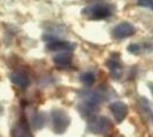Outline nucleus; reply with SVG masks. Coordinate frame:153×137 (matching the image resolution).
I'll use <instances>...</instances> for the list:
<instances>
[{"label":"nucleus","mask_w":153,"mask_h":137,"mask_svg":"<svg viewBox=\"0 0 153 137\" xmlns=\"http://www.w3.org/2000/svg\"><path fill=\"white\" fill-rule=\"evenodd\" d=\"M95 80H96V77L93 72H85V73H82L80 76V81L86 87H91V86L94 85Z\"/></svg>","instance_id":"9b49d317"},{"label":"nucleus","mask_w":153,"mask_h":137,"mask_svg":"<svg viewBox=\"0 0 153 137\" xmlns=\"http://www.w3.org/2000/svg\"><path fill=\"white\" fill-rule=\"evenodd\" d=\"M110 111L113 114L114 117V120L118 122V124H121L122 121L126 119L128 114V106L127 104H125L123 102H113L110 104Z\"/></svg>","instance_id":"39448f33"},{"label":"nucleus","mask_w":153,"mask_h":137,"mask_svg":"<svg viewBox=\"0 0 153 137\" xmlns=\"http://www.w3.org/2000/svg\"><path fill=\"white\" fill-rule=\"evenodd\" d=\"M47 50L49 52H69L74 48V45H72L69 41H63V40H55L51 41L46 46Z\"/></svg>","instance_id":"6e6552de"},{"label":"nucleus","mask_w":153,"mask_h":137,"mask_svg":"<svg viewBox=\"0 0 153 137\" xmlns=\"http://www.w3.org/2000/svg\"><path fill=\"white\" fill-rule=\"evenodd\" d=\"M137 5L153 10V0H137Z\"/></svg>","instance_id":"ddd939ff"},{"label":"nucleus","mask_w":153,"mask_h":137,"mask_svg":"<svg viewBox=\"0 0 153 137\" xmlns=\"http://www.w3.org/2000/svg\"><path fill=\"white\" fill-rule=\"evenodd\" d=\"M72 62V55L70 53H63V54H58L54 57V63L59 66H68Z\"/></svg>","instance_id":"9d476101"},{"label":"nucleus","mask_w":153,"mask_h":137,"mask_svg":"<svg viewBox=\"0 0 153 137\" xmlns=\"http://www.w3.org/2000/svg\"><path fill=\"white\" fill-rule=\"evenodd\" d=\"M89 129L94 134L110 135L113 130V124L106 117H93L89 122Z\"/></svg>","instance_id":"7ed1b4c3"},{"label":"nucleus","mask_w":153,"mask_h":137,"mask_svg":"<svg viewBox=\"0 0 153 137\" xmlns=\"http://www.w3.org/2000/svg\"><path fill=\"white\" fill-rule=\"evenodd\" d=\"M134 33H135L134 25H131V24L128 23V22H122V23L118 24V25L112 30V36H113V38L117 40L129 38V37H131Z\"/></svg>","instance_id":"20e7f679"},{"label":"nucleus","mask_w":153,"mask_h":137,"mask_svg":"<svg viewBox=\"0 0 153 137\" xmlns=\"http://www.w3.org/2000/svg\"><path fill=\"white\" fill-rule=\"evenodd\" d=\"M114 13V6L110 4H94L85 7L82 14L90 20H104Z\"/></svg>","instance_id":"f257e3e1"},{"label":"nucleus","mask_w":153,"mask_h":137,"mask_svg":"<svg viewBox=\"0 0 153 137\" xmlns=\"http://www.w3.org/2000/svg\"><path fill=\"white\" fill-rule=\"evenodd\" d=\"M152 121H153V114H152Z\"/></svg>","instance_id":"dca6fc26"},{"label":"nucleus","mask_w":153,"mask_h":137,"mask_svg":"<svg viewBox=\"0 0 153 137\" xmlns=\"http://www.w3.org/2000/svg\"><path fill=\"white\" fill-rule=\"evenodd\" d=\"M53 129L56 134H64L70 126V117L61 109H56L51 112Z\"/></svg>","instance_id":"f03ea898"},{"label":"nucleus","mask_w":153,"mask_h":137,"mask_svg":"<svg viewBox=\"0 0 153 137\" xmlns=\"http://www.w3.org/2000/svg\"><path fill=\"white\" fill-rule=\"evenodd\" d=\"M149 88H150V90H151V93H152V95H153V82H150V84H149Z\"/></svg>","instance_id":"2eb2a0df"},{"label":"nucleus","mask_w":153,"mask_h":137,"mask_svg":"<svg viewBox=\"0 0 153 137\" xmlns=\"http://www.w3.org/2000/svg\"><path fill=\"white\" fill-rule=\"evenodd\" d=\"M140 49H142V47L138 44H131L128 46V52L134 54V55H138L140 53Z\"/></svg>","instance_id":"f8f14e48"},{"label":"nucleus","mask_w":153,"mask_h":137,"mask_svg":"<svg viewBox=\"0 0 153 137\" xmlns=\"http://www.w3.org/2000/svg\"><path fill=\"white\" fill-rule=\"evenodd\" d=\"M33 121H34L37 128H41V127L44 126V122H45L44 116H42V114H37V116L34 117V119H33Z\"/></svg>","instance_id":"4468645a"},{"label":"nucleus","mask_w":153,"mask_h":137,"mask_svg":"<svg viewBox=\"0 0 153 137\" xmlns=\"http://www.w3.org/2000/svg\"><path fill=\"white\" fill-rule=\"evenodd\" d=\"M10 80L13 81V84H15L21 88H25L30 82L29 78L24 74H22V73H12L10 74Z\"/></svg>","instance_id":"1a4fd4ad"},{"label":"nucleus","mask_w":153,"mask_h":137,"mask_svg":"<svg viewBox=\"0 0 153 137\" xmlns=\"http://www.w3.org/2000/svg\"><path fill=\"white\" fill-rule=\"evenodd\" d=\"M108 67L110 72L113 74V77L115 79H119L120 76H121V72H122V64L120 62V56L119 54H113L108 61Z\"/></svg>","instance_id":"0eeeda50"},{"label":"nucleus","mask_w":153,"mask_h":137,"mask_svg":"<svg viewBox=\"0 0 153 137\" xmlns=\"http://www.w3.org/2000/svg\"><path fill=\"white\" fill-rule=\"evenodd\" d=\"M12 137H32L30 127L27 124V120L24 117H22L16 124L13 127L12 133H10Z\"/></svg>","instance_id":"423d86ee"}]
</instances>
